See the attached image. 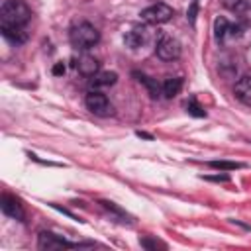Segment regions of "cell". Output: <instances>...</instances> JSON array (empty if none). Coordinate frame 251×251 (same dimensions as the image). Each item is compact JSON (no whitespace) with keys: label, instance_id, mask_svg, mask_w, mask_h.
Listing matches in <instances>:
<instances>
[{"label":"cell","instance_id":"cell-1","mask_svg":"<svg viewBox=\"0 0 251 251\" xmlns=\"http://www.w3.org/2000/svg\"><path fill=\"white\" fill-rule=\"evenodd\" d=\"M31 18V10L24 0H6L0 8V20L8 25H25Z\"/></svg>","mask_w":251,"mask_h":251},{"label":"cell","instance_id":"cell-2","mask_svg":"<svg viewBox=\"0 0 251 251\" xmlns=\"http://www.w3.org/2000/svg\"><path fill=\"white\" fill-rule=\"evenodd\" d=\"M100 41V33H98V29L92 25V24H88V22H80V24H76L73 29H71V43H73V47H76V49H90V47H94L96 43Z\"/></svg>","mask_w":251,"mask_h":251},{"label":"cell","instance_id":"cell-3","mask_svg":"<svg viewBox=\"0 0 251 251\" xmlns=\"http://www.w3.org/2000/svg\"><path fill=\"white\" fill-rule=\"evenodd\" d=\"M173 8L163 4V2H157V4H151L147 6L145 10H141V20L145 24H151V25H159V24H167L171 18H173Z\"/></svg>","mask_w":251,"mask_h":251},{"label":"cell","instance_id":"cell-4","mask_svg":"<svg viewBox=\"0 0 251 251\" xmlns=\"http://www.w3.org/2000/svg\"><path fill=\"white\" fill-rule=\"evenodd\" d=\"M84 104H86V108H88L94 116H100V118H106V116H110V114L114 112V108H112L110 100L106 98V94H102V92H98V90L88 92L86 98H84Z\"/></svg>","mask_w":251,"mask_h":251},{"label":"cell","instance_id":"cell-5","mask_svg":"<svg viewBox=\"0 0 251 251\" xmlns=\"http://www.w3.org/2000/svg\"><path fill=\"white\" fill-rule=\"evenodd\" d=\"M155 53H157V57L163 59V61H175V59L180 57V43H178L175 37L163 35V37L157 41Z\"/></svg>","mask_w":251,"mask_h":251},{"label":"cell","instance_id":"cell-6","mask_svg":"<svg viewBox=\"0 0 251 251\" xmlns=\"http://www.w3.org/2000/svg\"><path fill=\"white\" fill-rule=\"evenodd\" d=\"M37 247L41 251H57V249H69V247H75V243L63 239L61 235H55L51 231H41L39 237H37Z\"/></svg>","mask_w":251,"mask_h":251},{"label":"cell","instance_id":"cell-7","mask_svg":"<svg viewBox=\"0 0 251 251\" xmlns=\"http://www.w3.org/2000/svg\"><path fill=\"white\" fill-rule=\"evenodd\" d=\"M243 29L239 24H229L226 18H216V22H214V37L218 43H226L227 37H235Z\"/></svg>","mask_w":251,"mask_h":251},{"label":"cell","instance_id":"cell-8","mask_svg":"<svg viewBox=\"0 0 251 251\" xmlns=\"http://www.w3.org/2000/svg\"><path fill=\"white\" fill-rule=\"evenodd\" d=\"M147 39H149V31H147L145 25H135V27H131V29L124 35V43H126V47H129V49H139L141 45L147 43Z\"/></svg>","mask_w":251,"mask_h":251},{"label":"cell","instance_id":"cell-9","mask_svg":"<svg viewBox=\"0 0 251 251\" xmlns=\"http://www.w3.org/2000/svg\"><path fill=\"white\" fill-rule=\"evenodd\" d=\"M0 208H2V212H4L6 216H10V218H14V220H20V222H22V220L25 218L22 204H20L16 198L8 196V194L2 196V200H0Z\"/></svg>","mask_w":251,"mask_h":251},{"label":"cell","instance_id":"cell-10","mask_svg":"<svg viewBox=\"0 0 251 251\" xmlns=\"http://www.w3.org/2000/svg\"><path fill=\"white\" fill-rule=\"evenodd\" d=\"M233 92H235V98H237L241 104L251 106V75L239 76L237 82H235Z\"/></svg>","mask_w":251,"mask_h":251},{"label":"cell","instance_id":"cell-11","mask_svg":"<svg viewBox=\"0 0 251 251\" xmlns=\"http://www.w3.org/2000/svg\"><path fill=\"white\" fill-rule=\"evenodd\" d=\"M0 31H2V35L10 43H16V45H22L27 39V33L24 31V25H8V24H2L0 25Z\"/></svg>","mask_w":251,"mask_h":251},{"label":"cell","instance_id":"cell-12","mask_svg":"<svg viewBox=\"0 0 251 251\" xmlns=\"http://www.w3.org/2000/svg\"><path fill=\"white\" fill-rule=\"evenodd\" d=\"M180 88H182V78L180 76H169L161 84V92H163L165 98H175L180 92Z\"/></svg>","mask_w":251,"mask_h":251},{"label":"cell","instance_id":"cell-13","mask_svg":"<svg viewBox=\"0 0 251 251\" xmlns=\"http://www.w3.org/2000/svg\"><path fill=\"white\" fill-rule=\"evenodd\" d=\"M76 69L84 76H94L98 73V61L94 57H90V55H82L78 59V63H76Z\"/></svg>","mask_w":251,"mask_h":251},{"label":"cell","instance_id":"cell-14","mask_svg":"<svg viewBox=\"0 0 251 251\" xmlns=\"http://www.w3.org/2000/svg\"><path fill=\"white\" fill-rule=\"evenodd\" d=\"M116 80H118V75H116V73L104 71V73H96V75L90 78V86H92V88H106V86L116 84Z\"/></svg>","mask_w":251,"mask_h":251},{"label":"cell","instance_id":"cell-15","mask_svg":"<svg viewBox=\"0 0 251 251\" xmlns=\"http://www.w3.org/2000/svg\"><path fill=\"white\" fill-rule=\"evenodd\" d=\"M135 76H137L139 82H143V84L147 86V90H149V94H151L153 98H157L159 94H163V92H161V86H159L157 80H153V78H149V76H145V75H139V73H135Z\"/></svg>","mask_w":251,"mask_h":251},{"label":"cell","instance_id":"cell-16","mask_svg":"<svg viewBox=\"0 0 251 251\" xmlns=\"http://www.w3.org/2000/svg\"><path fill=\"white\" fill-rule=\"evenodd\" d=\"M210 167L212 169H218V171H235V169H243L245 165L243 163H237V161H212Z\"/></svg>","mask_w":251,"mask_h":251},{"label":"cell","instance_id":"cell-17","mask_svg":"<svg viewBox=\"0 0 251 251\" xmlns=\"http://www.w3.org/2000/svg\"><path fill=\"white\" fill-rule=\"evenodd\" d=\"M186 108H188V114H192V116H196V118H202V116H206V112L194 102V100H190L188 104H186Z\"/></svg>","mask_w":251,"mask_h":251},{"label":"cell","instance_id":"cell-18","mask_svg":"<svg viewBox=\"0 0 251 251\" xmlns=\"http://www.w3.org/2000/svg\"><path fill=\"white\" fill-rule=\"evenodd\" d=\"M139 243H141V247H145V249H157V247L165 249V245H163V243H159V241H153V239H141Z\"/></svg>","mask_w":251,"mask_h":251},{"label":"cell","instance_id":"cell-19","mask_svg":"<svg viewBox=\"0 0 251 251\" xmlns=\"http://www.w3.org/2000/svg\"><path fill=\"white\" fill-rule=\"evenodd\" d=\"M206 180H216V182H227L229 176L227 175H212V176H204Z\"/></svg>","mask_w":251,"mask_h":251},{"label":"cell","instance_id":"cell-20","mask_svg":"<svg viewBox=\"0 0 251 251\" xmlns=\"http://www.w3.org/2000/svg\"><path fill=\"white\" fill-rule=\"evenodd\" d=\"M220 2H222L226 8H229V10H235V8H237V6H239L243 0H220Z\"/></svg>","mask_w":251,"mask_h":251},{"label":"cell","instance_id":"cell-21","mask_svg":"<svg viewBox=\"0 0 251 251\" xmlns=\"http://www.w3.org/2000/svg\"><path fill=\"white\" fill-rule=\"evenodd\" d=\"M63 73H65V65H63V63H57V65L53 67V75L59 76V75H63Z\"/></svg>","mask_w":251,"mask_h":251},{"label":"cell","instance_id":"cell-22","mask_svg":"<svg viewBox=\"0 0 251 251\" xmlns=\"http://www.w3.org/2000/svg\"><path fill=\"white\" fill-rule=\"evenodd\" d=\"M194 18H196V2L190 6V10H188V20L190 22H194Z\"/></svg>","mask_w":251,"mask_h":251},{"label":"cell","instance_id":"cell-23","mask_svg":"<svg viewBox=\"0 0 251 251\" xmlns=\"http://www.w3.org/2000/svg\"><path fill=\"white\" fill-rule=\"evenodd\" d=\"M137 135H139V137H143V139H153L149 133H143V131H137Z\"/></svg>","mask_w":251,"mask_h":251}]
</instances>
